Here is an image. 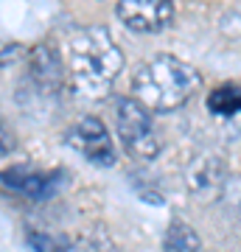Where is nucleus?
Listing matches in <instances>:
<instances>
[{
    "mask_svg": "<svg viewBox=\"0 0 241 252\" xmlns=\"http://www.w3.org/2000/svg\"><path fill=\"white\" fill-rule=\"evenodd\" d=\"M68 67L76 90L87 98H99L124 70V54L104 26H87L79 28L68 42Z\"/></svg>",
    "mask_w": 241,
    "mask_h": 252,
    "instance_id": "f257e3e1",
    "label": "nucleus"
},
{
    "mask_svg": "<svg viewBox=\"0 0 241 252\" xmlns=\"http://www.w3.org/2000/svg\"><path fill=\"white\" fill-rule=\"evenodd\" d=\"M202 87L197 67L177 56H154L143 62L132 76V93L149 112H169L182 107Z\"/></svg>",
    "mask_w": 241,
    "mask_h": 252,
    "instance_id": "f03ea898",
    "label": "nucleus"
},
{
    "mask_svg": "<svg viewBox=\"0 0 241 252\" xmlns=\"http://www.w3.org/2000/svg\"><path fill=\"white\" fill-rule=\"evenodd\" d=\"M115 129L124 149L138 160H152L160 154V137L154 129L149 109L138 98H118L115 101Z\"/></svg>",
    "mask_w": 241,
    "mask_h": 252,
    "instance_id": "7ed1b4c3",
    "label": "nucleus"
},
{
    "mask_svg": "<svg viewBox=\"0 0 241 252\" xmlns=\"http://www.w3.org/2000/svg\"><path fill=\"white\" fill-rule=\"evenodd\" d=\"M68 143L76 149L79 154H84L93 165H115L118 154H115V146H112V137H109L107 126L101 124L99 118H81L79 124L70 129V135H68Z\"/></svg>",
    "mask_w": 241,
    "mask_h": 252,
    "instance_id": "20e7f679",
    "label": "nucleus"
},
{
    "mask_svg": "<svg viewBox=\"0 0 241 252\" xmlns=\"http://www.w3.org/2000/svg\"><path fill=\"white\" fill-rule=\"evenodd\" d=\"M224 180H227L224 162L216 154L202 152L185 165L188 193L197 199V202H213V199H219L224 190Z\"/></svg>",
    "mask_w": 241,
    "mask_h": 252,
    "instance_id": "39448f33",
    "label": "nucleus"
},
{
    "mask_svg": "<svg viewBox=\"0 0 241 252\" xmlns=\"http://www.w3.org/2000/svg\"><path fill=\"white\" fill-rule=\"evenodd\" d=\"M115 11L132 31H163L174 17V6L169 0H121Z\"/></svg>",
    "mask_w": 241,
    "mask_h": 252,
    "instance_id": "423d86ee",
    "label": "nucleus"
},
{
    "mask_svg": "<svg viewBox=\"0 0 241 252\" xmlns=\"http://www.w3.org/2000/svg\"><path fill=\"white\" fill-rule=\"evenodd\" d=\"M3 182H6V188L11 190H20V193H26L31 199H45L51 196L56 188H59V182H56V174H36V171H6L3 174Z\"/></svg>",
    "mask_w": 241,
    "mask_h": 252,
    "instance_id": "0eeeda50",
    "label": "nucleus"
},
{
    "mask_svg": "<svg viewBox=\"0 0 241 252\" xmlns=\"http://www.w3.org/2000/svg\"><path fill=\"white\" fill-rule=\"evenodd\" d=\"M31 76L36 84H42L45 90H59V81H62V70H59V56L51 48L39 45L31 54Z\"/></svg>",
    "mask_w": 241,
    "mask_h": 252,
    "instance_id": "6e6552de",
    "label": "nucleus"
},
{
    "mask_svg": "<svg viewBox=\"0 0 241 252\" xmlns=\"http://www.w3.org/2000/svg\"><path fill=\"white\" fill-rule=\"evenodd\" d=\"M163 252H202V241L188 221L171 219L166 238H163Z\"/></svg>",
    "mask_w": 241,
    "mask_h": 252,
    "instance_id": "1a4fd4ad",
    "label": "nucleus"
},
{
    "mask_svg": "<svg viewBox=\"0 0 241 252\" xmlns=\"http://www.w3.org/2000/svg\"><path fill=\"white\" fill-rule=\"evenodd\" d=\"M207 112L216 118H236L241 115V87L222 84L207 95Z\"/></svg>",
    "mask_w": 241,
    "mask_h": 252,
    "instance_id": "9d476101",
    "label": "nucleus"
},
{
    "mask_svg": "<svg viewBox=\"0 0 241 252\" xmlns=\"http://www.w3.org/2000/svg\"><path fill=\"white\" fill-rule=\"evenodd\" d=\"M28 241L36 252H68V244L56 235H48V233H28Z\"/></svg>",
    "mask_w": 241,
    "mask_h": 252,
    "instance_id": "9b49d317",
    "label": "nucleus"
}]
</instances>
